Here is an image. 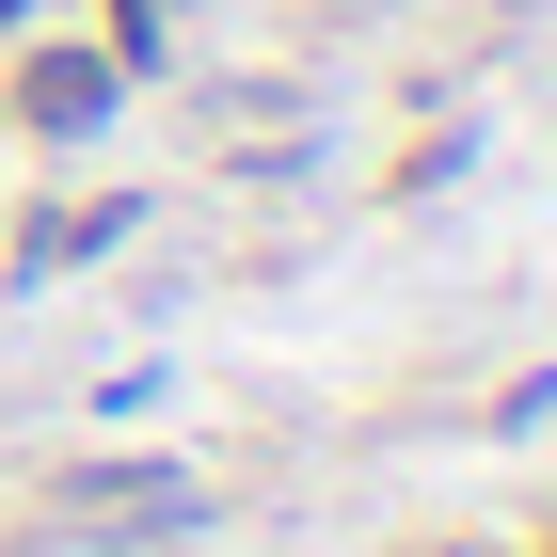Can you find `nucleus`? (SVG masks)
<instances>
[{"mask_svg":"<svg viewBox=\"0 0 557 557\" xmlns=\"http://www.w3.org/2000/svg\"><path fill=\"white\" fill-rule=\"evenodd\" d=\"M16 112H33L48 144H64V128H96V112H112V64H96V48H48L33 81H16Z\"/></svg>","mask_w":557,"mask_h":557,"instance_id":"f257e3e1","label":"nucleus"},{"mask_svg":"<svg viewBox=\"0 0 557 557\" xmlns=\"http://www.w3.org/2000/svg\"><path fill=\"white\" fill-rule=\"evenodd\" d=\"M0 16H16V0H0Z\"/></svg>","mask_w":557,"mask_h":557,"instance_id":"f03ea898","label":"nucleus"}]
</instances>
